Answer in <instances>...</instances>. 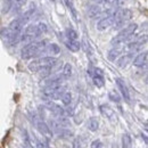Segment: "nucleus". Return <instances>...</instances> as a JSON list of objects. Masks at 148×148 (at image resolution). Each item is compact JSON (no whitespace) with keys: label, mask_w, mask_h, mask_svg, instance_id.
<instances>
[{"label":"nucleus","mask_w":148,"mask_h":148,"mask_svg":"<svg viewBox=\"0 0 148 148\" xmlns=\"http://www.w3.org/2000/svg\"><path fill=\"white\" fill-rule=\"evenodd\" d=\"M47 47V40H40V41H32L27 43L23 49L21 56L23 59H31L38 55H40L42 51H45Z\"/></svg>","instance_id":"1"},{"label":"nucleus","mask_w":148,"mask_h":148,"mask_svg":"<svg viewBox=\"0 0 148 148\" xmlns=\"http://www.w3.org/2000/svg\"><path fill=\"white\" fill-rule=\"evenodd\" d=\"M132 18V12L131 9L128 8H121L119 10L114 12V23H113V27L114 30H121L122 27H124V25Z\"/></svg>","instance_id":"2"},{"label":"nucleus","mask_w":148,"mask_h":148,"mask_svg":"<svg viewBox=\"0 0 148 148\" xmlns=\"http://www.w3.org/2000/svg\"><path fill=\"white\" fill-rule=\"evenodd\" d=\"M137 29H138V25H137L136 23H130L125 27H122L121 32H120L115 38H113L112 45L116 47V46L122 45L124 41H128L130 38L134 34V32L137 31Z\"/></svg>","instance_id":"3"},{"label":"nucleus","mask_w":148,"mask_h":148,"mask_svg":"<svg viewBox=\"0 0 148 148\" xmlns=\"http://www.w3.org/2000/svg\"><path fill=\"white\" fill-rule=\"evenodd\" d=\"M56 63H57V58H55V57H51V56L41 57V58H38V59H33L29 64V70L31 72L37 73L41 67H43V66H54Z\"/></svg>","instance_id":"4"},{"label":"nucleus","mask_w":148,"mask_h":148,"mask_svg":"<svg viewBox=\"0 0 148 148\" xmlns=\"http://www.w3.org/2000/svg\"><path fill=\"white\" fill-rule=\"evenodd\" d=\"M39 36H40V33L38 32L37 25H36V24H34V25L31 24V25H29V26L24 30V32L21 34V40H19V41H22V42H24V43H30V42L34 41Z\"/></svg>","instance_id":"5"},{"label":"nucleus","mask_w":148,"mask_h":148,"mask_svg":"<svg viewBox=\"0 0 148 148\" xmlns=\"http://www.w3.org/2000/svg\"><path fill=\"white\" fill-rule=\"evenodd\" d=\"M21 34L22 33H14L13 31H10L8 27H3L0 31V36L2 38V40L9 45H16L21 40Z\"/></svg>","instance_id":"6"},{"label":"nucleus","mask_w":148,"mask_h":148,"mask_svg":"<svg viewBox=\"0 0 148 148\" xmlns=\"http://www.w3.org/2000/svg\"><path fill=\"white\" fill-rule=\"evenodd\" d=\"M64 91H65V87L58 86V87H45L42 92L45 95V97L49 99H60Z\"/></svg>","instance_id":"7"},{"label":"nucleus","mask_w":148,"mask_h":148,"mask_svg":"<svg viewBox=\"0 0 148 148\" xmlns=\"http://www.w3.org/2000/svg\"><path fill=\"white\" fill-rule=\"evenodd\" d=\"M114 23V13L101 18L98 23H97V30L98 31H106L108 27H111Z\"/></svg>","instance_id":"8"},{"label":"nucleus","mask_w":148,"mask_h":148,"mask_svg":"<svg viewBox=\"0 0 148 148\" xmlns=\"http://www.w3.org/2000/svg\"><path fill=\"white\" fill-rule=\"evenodd\" d=\"M91 76H92V81L96 87H98V88L104 87V84H105V79H104L103 71H101L100 69H95L93 73H91Z\"/></svg>","instance_id":"9"},{"label":"nucleus","mask_w":148,"mask_h":148,"mask_svg":"<svg viewBox=\"0 0 148 148\" xmlns=\"http://www.w3.org/2000/svg\"><path fill=\"white\" fill-rule=\"evenodd\" d=\"M115 82H116V86H117V88H119V90L121 91V95H122V97L127 100V101H130V92H129V89H128V87H127V84L124 83V81L121 79V77H116V80H115Z\"/></svg>","instance_id":"10"},{"label":"nucleus","mask_w":148,"mask_h":148,"mask_svg":"<svg viewBox=\"0 0 148 148\" xmlns=\"http://www.w3.org/2000/svg\"><path fill=\"white\" fill-rule=\"evenodd\" d=\"M36 127H37L38 131H39L42 136H45V137H47V138H50V137H51V134H53L51 129H50V127H49L46 122H43V121H37V122H36Z\"/></svg>","instance_id":"11"},{"label":"nucleus","mask_w":148,"mask_h":148,"mask_svg":"<svg viewBox=\"0 0 148 148\" xmlns=\"http://www.w3.org/2000/svg\"><path fill=\"white\" fill-rule=\"evenodd\" d=\"M147 58H148L147 51H144V53L139 54V55L133 59V65L136 67H145L147 65Z\"/></svg>","instance_id":"12"},{"label":"nucleus","mask_w":148,"mask_h":148,"mask_svg":"<svg viewBox=\"0 0 148 148\" xmlns=\"http://www.w3.org/2000/svg\"><path fill=\"white\" fill-rule=\"evenodd\" d=\"M47 108H48L50 112H53V113H54L55 115H57V116H64V115H66L65 110H63L59 105H57V104H55V103L48 101V103H47Z\"/></svg>","instance_id":"13"},{"label":"nucleus","mask_w":148,"mask_h":148,"mask_svg":"<svg viewBox=\"0 0 148 148\" xmlns=\"http://www.w3.org/2000/svg\"><path fill=\"white\" fill-rule=\"evenodd\" d=\"M132 58H133V53H129V54H127V55L121 56V57L117 59V66L121 67V69L127 67L130 63L132 62Z\"/></svg>","instance_id":"14"},{"label":"nucleus","mask_w":148,"mask_h":148,"mask_svg":"<svg viewBox=\"0 0 148 148\" xmlns=\"http://www.w3.org/2000/svg\"><path fill=\"white\" fill-rule=\"evenodd\" d=\"M23 26H24V25L22 24V22L19 21V18H16V19H14V21L10 22L8 29H9L10 31H13L14 33H22Z\"/></svg>","instance_id":"15"},{"label":"nucleus","mask_w":148,"mask_h":148,"mask_svg":"<svg viewBox=\"0 0 148 148\" xmlns=\"http://www.w3.org/2000/svg\"><path fill=\"white\" fill-rule=\"evenodd\" d=\"M65 45H66V47H67L71 51H73V53H77V51L80 50V48H81V43H80L77 40L67 39V40L65 41Z\"/></svg>","instance_id":"16"},{"label":"nucleus","mask_w":148,"mask_h":148,"mask_svg":"<svg viewBox=\"0 0 148 148\" xmlns=\"http://www.w3.org/2000/svg\"><path fill=\"white\" fill-rule=\"evenodd\" d=\"M101 8H100V6H98V5H90L89 6V8H88V16L89 17H97V16H99L100 14H101Z\"/></svg>","instance_id":"17"},{"label":"nucleus","mask_w":148,"mask_h":148,"mask_svg":"<svg viewBox=\"0 0 148 148\" xmlns=\"http://www.w3.org/2000/svg\"><path fill=\"white\" fill-rule=\"evenodd\" d=\"M121 54H122V49L116 46L115 48H113V49H111V50L108 51L107 57H108V59H110L111 62H115V60L121 56Z\"/></svg>","instance_id":"18"},{"label":"nucleus","mask_w":148,"mask_h":148,"mask_svg":"<svg viewBox=\"0 0 148 148\" xmlns=\"http://www.w3.org/2000/svg\"><path fill=\"white\" fill-rule=\"evenodd\" d=\"M87 128L90 130V131H97V130L99 129V121H98V119L97 117H90L89 120H88V122H87Z\"/></svg>","instance_id":"19"},{"label":"nucleus","mask_w":148,"mask_h":148,"mask_svg":"<svg viewBox=\"0 0 148 148\" xmlns=\"http://www.w3.org/2000/svg\"><path fill=\"white\" fill-rule=\"evenodd\" d=\"M60 99H62V103L65 106H69L72 103V93L70 92V91H64V93L60 97Z\"/></svg>","instance_id":"20"},{"label":"nucleus","mask_w":148,"mask_h":148,"mask_svg":"<svg viewBox=\"0 0 148 148\" xmlns=\"http://www.w3.org/2000/svg\"><path fill=\"white\" fill-rule=\"evenodd\" d=\"M71 75H72V65L69 64V63H66V64L64 65V67H63L62 76H63L64 79H70Z\"/></svg>","instance_id":"21"},{"label":"nucleus","mask_w":148,"mask_h":148,"mask_svg":"<svg viewBox=\"0 0 148 148\" xmlns=\"http://www.w3.org/2000/svg\"><path fill=\"white\" fill-rule=\"evenodd\" d=\"M45 50H47V51H48L49 54H51V55H58V54L60 53V48H59V46L56 45V43H50L48 47H46Z\"/></svg>","instance_id":"22"},{"label":"nucleus","mask_w":148,"mask_h":148,"mask_svg":"<svg viewBox=\"0 0 148 148\" xmlns=\"http://www.w3.org/2000/svg\"><path fill=\"white\" fill-rule=\"evenodd\" d=\"M122 147L123 148L132 147V139H131L130 134H128V133H124L122 136Z\"/></svg>","instance_id":"23"},{"label":"nucleus","mask_w":148,"mask_h":148,"mask_svg":"<svg viewBox=\"0 0 148 148\" xmlns=\"http://www.w3.org/2000/svg\"><path fill=\"white\" fill-rule=\"evenodd\" d=\"M65 3H66V6H67V8L70 9V12H71V15H72V17H73L75 21H79V17H77V12H76V9L73 7V5H72V2L70 1V0H65Z\"/></svg>","instance_id":"24"},{"label":"nucleus","mask_w":148,"mask_h":148,"mask_svg":"<svg viewBox=\"0 0 148 148\" xmlns=\"http://www.w3.org/2000/svg\"><path fill=\"white\" fill-rule=\"evenodd\" d=\"M66 37H67V39H71V40H77L79 36H77V32L75 30H73V29H67L66 30Z\"/></svg>","instance_id":"25"},{"label":"nucleus","mask_w":148,"mask_h":148,"mask_svg":"<svg viewBox=\"0 0 148 148\" xmlns=\"http://www.w3.org/2000/svg\"><path fill=\"white\" fill-rule=\"evenodd\" d=\"M108 97H110V99H111L112 101H114V103H120L121 101L120 95L116 92L115 90H113V91H111V92L108 93Z\"/></svg>","instance_id":"26"},{"label":"nucleus","mask_w":148,"mask_h":148,"mask_svg":"<svg viewBox=\"0 0 148 148\" xmlns=\"http://www.w3.org/2000/svg\"><path fill=\"white\" fill-rule=\"evenodd\" d=\"M100 111H101V113H103L104 115H106L107 117H111L112 115L114 114V113H113V111H112V110L108 107V106H107V105H101V106H100Z\"/></svg>","instance_id":"27"},{"label":"nucleus","mask_w":148,"mask_h":148,"mask_svg":"<svg viewBox=\"0 0 148 148\" xmlns=\"http://www.w3.org/2000/svg\"><path fill=\"white\" fill-rule=\"evenodd\" d=\"M125 2H127V0H114L112 3V7L115 9H120L125 5Z\"/></svg>","instance_id":"28"},{"label":"nucleus","mask_w":148,"mask_h":148,"mask_svg":"<svg viewBox=\"0 0 148 148\" xmlns=\"http://www.w3.org/2000/svg\"><path fill=\"white\" fill-rule=\"evenodd\" d=\"M13 3H14V1H13V0H5L2 12H3V13H8V12H9V9H10V8L14 6Z\"/></svg>","instance_id":"29"},{"label":"nucleus","mask_w":148,"mask_h":148,"mask_svg":"<svg viewBox=\"0 0 148 148\" xmlns=\"http://www.w3.org/2000/svg\"><path fill=\"white\" fill-rule=\"evenodd\" d=\"M36 25H37L38 32H39L40 34H42V33H46V32H47V30H48V27H47V25H46L45 23H42V22H40V23H38V24H36Z\"/></svg>","instance_id":"30"},{"label":"nucleus","mask_w":148,"mask_h":148,"mask_svg":"<svg viewBox=\"0 0 148 148\" xmlns=\"http://www.w3.org/2000/svg\"><path fill=\"white\" fill-rule=\"evenodd\" d=\"M82 47H83V49H84V51L88 54H90L91 53V48H90V46H89V42L86 40V39H83V41H82Z\"/></svg>","instance_id":"31"},{"label":"nucleus","mask_w":148,"mask_h":148,"mask_svg":"<svg viewBox=\"0 0 148 148\" xmlns=\"http://www.w3.org/2000/svg\"><path fill=\"white\" fill-rule=\"evenodd\" d=\"M13 1H14V3H13V5H15V7H16L17 9H19L23 5H25V3H26V1H27V0H13Z\"/></svg>","instance_id":"32"},{"label":"nucleus","mask_w":148,"mask_h":148,"mask_svg":"<svg viewBox=\"0 0 148 148\" xmlns=\"http://www.w3.org/2000/svg\"><path fill=\"white\" fill-rule=\"evenodd\" d=\"M90 148H103V144L100 140H93L90 145Z\"/></svg>","instance_id":"33"}]
</instances>
